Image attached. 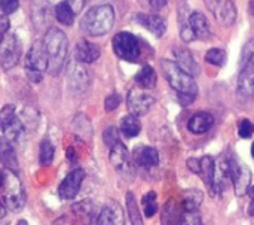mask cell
<instances>
[{"instance_id":"18","label":"cell","mask_w":254,"mask_h":225,"mask_svg":"<svg viewBox=\"0 0 254 225\" xmlns=\"http://www.w3.org/2000/svg\"><path fill=\"white\" fill-rule=\"evenodd\" d=\"M132 163L143 169H152L159 164V152L153 146H137L132 154Z\"/></svg>"},{"instance_id":"47","label":"cell","mask_w":254,"mask_h":225,"mask_svg":"<svg viewBox=\"0 0 254 225\" xmlns=\"http://www.w3.org/2000/svg\"><path fill=\"white\" fill-rule=\"evenodd\" d=\"M6 212H7V209H6L4 203L1 202V199H0V220L6 217Z\"/></svg>"},{"instance_id":"14","label":"cell","mask_w":254,"mask_h":225,"mask_svg":"<svg viewBox=\"0 0 254 225\" xmlns=\"http://www.w3.org/2000/svg\"><path fill=\"white\" fill-rule=\"evenodd\" d=\"M85 179V172L82 169H76L73 172H70L64 181L60 184L58 187V196L63 199V200H71L74 199L79 191H80V187H82V182Z\"/></svg>"},{"instance_id":"29","label":"cell","mask_w":254,"mask_h":225,"mask_svg":"<svg viewBox=\"0 0 254 225\" xmlns=\"http://www.w3.org/2000/svg\"><path fill=\"white\" fill-rule=\"evenodd\" d=\"M180 214L182 211L179 212V208H177V203L174 199H170L165 206L162 208V214H161V218H162V225H177L180 224Z\"/></svg>"},{"instance_id":"42","label":"cell","mask_w":254,"mask_h":225,"mask_svg":"<svg viewBox=\"0 0 254 225\" xmlns=\"http://www.w3.org/2000/svg\"><path fill=\"white\" fill-rule=\"evenodd\" d=\"M9 27H10L9 18L6 15H0V45L4 40V37H6L7 31H9Z\"/></svg>"},{"instance_id":"26","label":"cell","mask_w":254,"mask_h":225,"mask_svg":"<svg viewBox=\"0 0 254 225\" xmlns=\"http://www.w3.org/2000/svg\"><path fill=\"white\" fill-rule=\"evenodd\" d=\"M73 214L74 217L79 220V223L83 225H89L94 221V215H95V206L92 202L89 200H85V202H80V203H76L73 205Z\"/></svg>"},{"instance_id":"21","label":"cell","mask_w":254,"mask_h":225,"mask_svg":"<svg viewBox=\"0 0 254 225\" xmlns=\"http://www.w3.org/2000/svg\"><path fill=\"white\" fill-rule=\"evenodd\" d=\"M100 46L92 43V42H88L85 39L79 40L76 43V48H74V57L79 63H85V64H91L94 61H97L100 58Z\"/></svg>"},{"instance_id":"6","label":"cell","mask_w":254,"mask_h":225,"mask_svg":"<svg viewBox=\"0 0 254 225\" xmlns=\"http://www.w3.org/2000/svg\"><path fill=\"white\" fill-rule=\"evenodd\" d=\"M228 170L229 178L234 185L235 194L238 197H243L249 193L252 187V170L247 164L241 163L237 157H228Z\"/></svg>"},{"instance_id":"37","label":"cell","mask_w":254,"mask_h":225,"mask_svg":"<svg viewBox=\"0 0 254 225\" xmlns=\"http://www.w3.org/2000/svg\"><path fill=\"white\" fill-rule=\"evenodd\" d=\"M179 22H180V37H182V40L186 42V43L192 42L196 36H195V33H193V30L190 27L189 18L186 16V19H183V16H180Z\"/></svg>"},{"instance_id":"28","label":"cell","mask_w":254,"mask_h":225,"mask_svg":"<svg viewBox=\"0 0 254 225\" xmlns=\"http://www.w3.org/2000/svg\"><path fill=\"white\" fill-rule=\"evenodd\" d=\"M121 133L127 137V139H132L135 136H138V133L141 131V122L138 119V116L135 115H127L121 119Z\"/></svg>"},{"instance_id":"48","label":"cell","mask_w":254,"mask_h":225,"mask_svg":"<svg viewBox=\"0 0 254 225\" xmlns=\"http://www.w3.org/2000/svg\"><path fill=\"white\" fill-rule=\"evenodd\" d=\"M18 225H28V224H27V221H25V220H21V221L18 223Z\"/></svg>"},{"instance_id":"31","label":"cell","mask_w":254,"mask_h":225,"mask_svg":"<svg viewBox=\"0 0 254 225\" xmlns=\"http://www.w3.org/2000/svg\"><path fill=\"white\" fill-rule=\"evenodd\" d=\"M74 16H76V12L71 9V6L64 0V1H60L57 6H55V18L64 24V25H71L74 22Z\"/></svg>"},{"instance_id":"19","label":"cell","mask_w":254,"mask_h":225,"mask_svg":"<svg viewBox=\"0 0 254 225\" xmlns=\"http://www.w3.org/2000/svg\"><path fill=\"white\" fill-rule=\"evenodd\" d=\"M51 18V3L49 0H33L31 1V19L34 27L42 31L49 24Z\"/></svg>"},{"instance_id":"32","label":"cell","mask_w":254,"mask_h":225,"mask_svg":"<svg viewBox=\"0 0 254 225\" xmlns=\"http://www.w3.org/2000/svg\"><path fill=\"white\" fill-rule=\"evenodd\" d=\"M127 212H128L131 225H143L141 214H140L137 200L132 193H127Z\"/></svg>"},{"instance_id":"38","label":"cell","mask_w":254,"mask_h":225,"mask_svg":"<svg viewBox=\"0 0 254 225\" xmlns=\"http://www.w3.org/2000/svg\"><path fill=\"white\" fill-rule=\"evenodd\" d=\"M103 139H104V143H106L109 148H112L113 145H116L118 142H121L118 128H116V127H109V128H106L104 133H103Z\"/></svg>"},{"instance_id":"22","label":"cell","mask_w":254,"mask_h":225,"mask_svg":"<svg viewBox=\"0 0 254 225\" xmlns=\"http://www.w3.org/2000/svg\"><path fill=\"white\" fill-rule=\"evenodd\" d=\"M174 55H176L177 64L185 72H188L192 76L199 75V64H198V61L195 60V57L192 55V52L189 49H186L183 46H177V48H174Z\"/></svg>"},{"instance_id":"16","label":"cell","mask_w":254,"mask_h":225,"mask_svg":"<svg viewBox=\"0 0 254 225\" xmlns=\"http://www.w3.org/2000/svg\"><path fill=\"white\" fill-rule=\"evenodd\" d=\"M97 225H125L124 211L119 203L107 202L97 217Z\"/></svg>"},{"instance_id":"25","label":"cell","mask_w":254,"mask_h":225,"mask_svg":"<svg viewBox=\"0 0 254 225\" xmlns=\"http://www.w3.org/2000/svg\"><path fill=\"white\" fill-rule=\"evenodd\" d=\"M189 22H190V27L195 33L196 37L199 39H208L211 36V27H210V22L208 19L205 18L204 13L195 10L189 15Z\"/></svg>"},{"instance_id":"24","label":"cell","mask_w":254,"mask_h":225,"mask_svg":"<svg viewBox=\"0 0 254 225\" xmlns=\"http://www.w3.org/2000/svg\"><path fill=\"white\" fill-rule=\"evenodd\" d=\"M0 163L4 166V169H9L15 173L19 172L16 154H15L10 142L4 137H0Z\"/></svg>"},{"instance_id":"15","label":"cell","mask_w":254,"mask_h":225,"mask_svg":"<svg viewBox=\"0 0 254 225\" xmlns=\"http://www.w3.org/2000/svg\"><path fill=\"white\" fill-rule=\"evenodd\" d=\"M110 163L119 175H128L132 172V158L122 142H118L110 148Z\"/></svg>"},{"instance_id":"44","label":"cell","mask_w":254,"mask_h":225,"mask_svg":"<svg viewBox=\"0 0 254 225\" xmlns=\"http://www.w3.org/2000/svg\"><path fill=\"white\" fill-rule=\"evenodd\" d=\"M168 3V0H149V6L153 9V10H159L162 7H165Z\"/></svg>"},{"instance_id":"39","label":"cell","mask_w":254,"mask_h":225,"mask_svg":"<svg viewBox=\"0 0 254 225\" xmlns=\"http://www.w3.org/2000/svg\"><path fill=\"white\" fill-rule=\"evenodd\" d=\"M254 133V124L250 119H243L238 125V134L243 139H250Z\"/></svg>"},{"instance_id":"49","label":"cell","mask_w":254,"mask_h":225,"mask_svg":"<svg viewBox=\"0 0 254 225\" xmlns=\"http://www.w3.org/2000/svg\"><path fill=\"white\" fill-rule=\"evenodd\" d=\"M252 155H253V158H254V142H253V145H252Z\"/></svg>"},{"instance_id":"11","label":"cell","mask_w":254,"mask_h":225,"mask_svg":"<svg viewBox=\"0 0 254 225\" xmlns=\"http://www.w3.org/2000/svg\"><path fill=\"white\" fill-rule=\"evenodd\" d=\"M0 130L7 140H16L22 131H24V124L18 118L15 108L12 105H6L0 111Z\"/></svg>"},{"instance_id":"27","label":"cell","mask_w":254,"mask_h":225,"mask_svg":"<svg viewBox=\"0 0 254 225\" xmlns=\"http://www.w3.org/2000/svg\"><path fill=\"white\" fill-rule=\"evenodd\" d=\"M156 81H158L156 72H155V69H153L152 66H149V64H144V66L138 70V73L135 75L137 87L144 88V90H152V88H155Z\"/></svg>"},{"instance_id":"20","label":"cell","mask_w":254,"mask_h":225,"mask_svg":"<svg viewBox=\"0 0 254 225\" xmlns=\"http://www.w3.org/2000/svg\"><path fill=\"white\" fill-rule=\"evenodd\" d=\"M68 85L74 93H82L89 87V75L82 63L77 61L71 64V69L68 72Z\"/></svg>"},{"instance_id":"30","label":"cell","mask_w":254,"mask_h":225,"mask_svg":"<svg viewBox=\"0 0 254 225\" xmlns=\"http://www.w3.org/2000/svg\"><path fill=\"white\" fill-rule=\"evenodd\" d=\"M204 200V193L193 188V190H186L183 193V202H182V209H195L198 211L201 203Z\"/></svg>"},{"instance_id":"10","label":"cell","mask_w":254,"mask_h":225,"mask_svg":"<svg viewBox=\"0 0 254 225\" xmlns=\"http://www.w3.org/2000/svg\"><path fill=\"white\" fill-rule=\"evenodd\" d=\"M188 169L198 175L204 184L210 188V191L214 194V178H216V161L210 155H204L201 158H189L188 160Z\"/></svg>"},{"instance_id":"8","label":"cell","mask_w":254,"mask_h":225,"mask_svg":"<svg viewBox=\"0 0 254 225\" xmlns=\"http://www.w3.org/2000/svg\"><path fill=\"white\" fill-rule=\"evenodd\" d=\"M115 54L125 61H137L141 54V46L138 39L129 31H121L113 37Z\"/></svg>"},{"instance_id":"13","label":"cell","mask_w":254,"mask_h":225,"mask_svg":"<svg viewBox=\"0 0 254 225\" xmlns=\"http://www.w3.org/2000/svg\"><path fill=\"white\" fill-rule=\"evenodd\" d=\"M210 10L219 24L231 27L237 19V7L232 0H207Z\"/></svg>"},{"instance_id":"34","label":"cell","mask_w":254,"mask_h":225,"mask_svg":"<svg viewBox=\"0 0 254 225\" xmlns=\"http://www.w3.org/2000/svg\"><path fill=\"white\" fill-rule=\"evenodd\" d=\"M205 61H207L208 64L222 67V66H225V63H226V52H225L222 48H211V49H208L207 54H205Z\"/></svg>"},{"instance_id":"46","label":"cell","mask_w":254,"mask_h":225,"mask_svg":"<svg viewBox=\"0 0 254 225\" xmlns=\"http://www.w3.org/2000/svg\"><path fill=\"white\" fill-rule=\"evenodd\" d=\"M52 225H74L73 224V221L70 220V218H67V217H61V218H58L55 223Z\"/></svg>"},{"instance_id":"17","label":"cell","mask_w":254,"mask_h":225,"mask_svg":"<svg viewBox=\"0 0 254 225\" xmlns=\"http://www.w3.org/2000/svg\"><path fill=\"white\" fill-rule=\"evenodd\" d=\"M135 21L156 37H162L167 31V21L156 13H137Z\"/></svg>"},{"instance_id":"45","label":"cell","mask_w":254,"mask_h":225,"mask_svg":"<svg viewBox=\"0 0 254 225\" xmlns=\"http://www.w3.org/2000/svg\"><path fill=\"white\" fill-rule=\"evenodd\" d=\"M249 193H250V205H249V215L250 217H254V185L250 187V190H249Z\"/></svg>"},{"instance_id":"2","label":"cell","mask_w":254,"mask_h":225,"mask_svg":"<svg viewBox=\"0 0 254 225\" xmlns=\"http://www.w3.org/2000/svg\"><path fill=\"white\" fill-rule=\"evenodd\" d=\"M43 48L48 55V72L51 75H58L67 63L68 57V42L64 31L51 27L43 39Z\"/></svg>"},{"instance_id":"5","label":"cell","mask_w":254,"mask_h":225,"mask_svg":"<svg viewBox=\"0 0 254 225\" xmlns=\"http://www.w3.org/2000/svg\"><path fill=\"white\" fill-rule=\"evenodd\" d=\"M237 96L241 102H247L254 97V40H250L243 49Z\"/></svg>"},{"instance_id":"41","label":"cell","mask_w":254,"mask_h":225,"mask_svg":"<svg viewBox=\"0 0 254 225\" xmlns=\"http://www.w3.org/2000/svg\"><path fill=\"white\" fill-rule=\"evenodd\" d=\"M19 6V0H0V9L4 15L13 13Z\"/></svg>"},{"instance_id":"35","label":"cell","mask_w":254,"mask_h":225,"mask_svg":"<svg viewBox=\"0 0 254 225\" xmlns=\"http://www.w3.org/2000/svg\"><path fill=\"white\" fill-rule=\"evenodd\" d=\"M141 203H143V208H144V215L147 218H152L153 215L158 214V209L159 208H158V203H156V193H153V191L147 193L143 197Z\"/></svg>"},{"instance_id":"40","label":"cell","mask_w":254,"mask_h":225,"mask_svg":"<svg viewBox=\"0 0 254 225\" xmlns=\"http://www.w3.org/2000/svg\"><path fill=\"white\" fill-rule=\"evenodd\" d=\"M119 105H121V96H119V94L113 93V94H110V96H107V97H106L104 108H106V111H107V112L115 111Z\"/></svg>"},{"instance_id":"43","label":"cell","mask_w":254,"mask_h":225,"mask_svg":"<svg viewBox=\"0 0 254 225\" xmlns=\"http://www.w3.org/2000/svg\"><path fill=\"white\" fill-rule=\"evenodd\" d=\"M70 6H71V9L76 12V13H79L82 9H83V6H85V1L86 0H65Z\"/></svg>"},{"instance_id":"3","label":"cell","mask_w":254,"mask_h":225,"mask_svg":"<svg viewBox=\"0 0 254 225\" xmlns=\"http://www.w3.org/2000/svg\"><path fill=\"white\" fill-rule=\"evenodd\" d=\"M115 24V10L110 4H98L91 7L80 21V30L92 37L107 34Z\"/></svg>"},{"instance_id":"33","label":"cell","mask_w":254,"mask_h":225,"mask_svg":"<svg viewBox=\"0 0 254 225\" xmlns=\"http://www.w3.org/2000/svg\"><path fill=\"white\" fill-rule=\"evenodd\" d=\"M54 154H55L54 145H52L48 139L42 140V143H40V151H39V161H40V164L49 166V164L52 163V160H54Z\"/></svg>"},{"instance_id":"12","label":"cell","mask_w":254,"mask_h":225,"mask_svg":"<svg viewBox=\"0 0 254 225\" xmlns=\"http://www.w3.org/2000/svg\"><path fill=\"white\" fill-rule=\"evenodd\" d=\"M21 42L18 40V37L15 34L7 33L4 40L0 45V64L3 69H12L18 64L19 58H21Z\"/></svg>"},{"instance_id":"36","label":"cell","mask_w":254,"mask_h":225,"mask_svg":"<svg viewBox=\"0 0 254 225\" xmlns=\"http://www.w3.org/2000/svg\"><path fill=\"white\" fill-rule=\"evenodd\" d=\"M180 225H202L199 211L195 209H182Z\"/></svg>"},{"instance_id":"4","label":"cell","mask_w":254,"mask_h":225,"mask_svg":"<svg viewBox=\"0 0 254 225\" xmlns=\"http://www.w3.org/2000/svg\"><path fill=\"white\" fill-rule=\"evenodd\" d=\"M0 199L12 212H19L25 205L24 187L18 175L9 169L0 170Z\"/></svg>"},{"instance_id":"1","label":"cell","mask_w":254,"mask_h":225,"mask_svg":"<svg viewBox=\"0 0 254 225\" xmlns=\"http://www.w3.org/2000/svg\"><path fill=\"white\" fill-rule=\"evenodd\" d=\"M161 69L167 82L171 85L173 90H176L180 103L190 105L196 99V94H198V85L193 76L185 72L176 61H171V60H162Z\"/></svg>"},{"instance_id":"9","label":"cell","mask_w":254,"mask_h":225,"mask_svg":"<svg viewBox=\"0 0 254 225\" xmlns=\"http://www.w3.org/2000/svg\"><path fill=\"white\" fill-rule=\"evenodd\" d=\"M127 105H128V111L131 115L143 116L149 113V111L155 105V97L147 90L135 87L129 90L128 97H127Z\"/></svg>"},{"instance_id":"7","label":"cell","mask_w":254,"mask_h":225,"mask_svg":"<svg viewBox=\"0 0 254 225\" xmlns=\"http://www.w3.org/2000/svg\"><path fill=\"white\" fill-rule=\"evenodd\" d=\"M24 64L27 76L31 82H40L43 79L45 72H48V55L45 52L43 43L30 48L25 55Z\"/></svg>"},{"instance_id":"23","label":"cell","mask_w":254,"mask_h":225,"mask_svg":"<svg viewBox=\"0 0 254 225\" xmlns=\"http://www.w3.org/2000/svg\"><path fill=\"white\" fill-rule=\"evenodd\" d=\"M214 125V116L208 112H196L188 121V130L193 134H204Z\"/></svg>"}]
</instances>
